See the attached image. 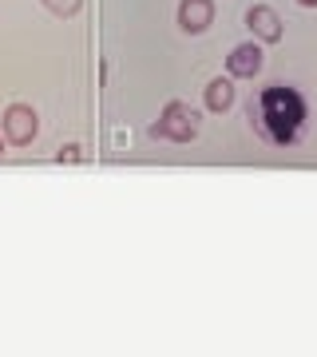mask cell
<instances>
[{"label": "cell", "mask_w": 317, "mask_h": 357, "mask_svg": "<svg viewBox=\"0 0 317 357\" xmlns=\"http://www.w3.org/2000/svg\"><path fill=\"white\" fill-rule=\"evenodd\" d=\"M4 143H8V139H4V131H0V155H4Z\"/></svg>", "instance_id": "obj_11"}, {"label": "cell", "mask_w": 317, "mask_h": 357, "mask_svg": "<svg viewBox=\"0 0 317 357\" xmlns=\"http://www.w3.org/2000/svg\"><path fill=\"white\" fill-rule=\"evenodd\" d=\"M215 24V0H178V28L187 36H203Z\"/></svg>", "instance_id": "obj_5"}, {"label": "cell", "mask_w": 317, "mask_h": 357, "mask_svg": "<svg viewBox=\"0 0 317 357\" xmlns=\"http://www.w3.org/2000/svg\"><path fill=\"white\" fill-rule=\"evenodd\" d=\"M262 64H266L262 44H258V40H246V44H238V48H230V56H226V76H230V79H254L258 72H262Z\"/></svg>", "instance_id": "obj_4"}, {"label": "cell", "mask_w": 317, "mask_h": 357, "mask_svg": "<svg viewBox=\"0 0 317 357\" xmlns=\"http://www.w3.org/2000/svg\"><path fill=\"white\" fill-rule=\"evenodd\" d=\"M246 28H250L262 44H278L281 40V20L270 4H254L250 13H246Z\"/></svg>", "instance_id": "obj_6"}, {"label": "cell", "mask_w": 317, "mask_h": 357, "mask_svg": "<svg viewBox=\"0 0 317 357\" xmlns=\"http://www.w3.org/2000/svg\"><path fill=\"white\" fill-rule=\"evenodd\" d=\"M246 119L258 139L274 143V147H293L305 135V119H309V103L297 88L286 84H270L258 91V100H250Z\"/></svg>", "instance_id": "obj_1"}, {"label": "cell", "mask_w": 317, "mask_h": 357, "mask_svg": "<svg viewBox=\"0 0 317 357\" xmlns=\"http://www.w3.org/2000/svg\"><path fill=\"white\" fill-rule=\"evenodd\" d=\"M79 143H68V147H60V151H56V159H60V163H79Z\"/></svg>", "instance_id": "obj_9"}, {"label": "cell", "mask_w": 317, "mask_h": 357, "mask_svg": "<svg viewBox=\"0 0 317 357\" xmlns=\"http://www.w3.org/2000/svg\"><path fill=\"white\" fill-rule=\"evenodd\" d=\"M206 112H215V115H222V112H230V107H234V96H238V91H234V79L230 76H218V79H210V84H206Z\"/></svg>", "instance_id": "obj_7"}, {"label": "cell", "mask_w": 317, "mask_h": 357, "mask_svg": "<svg viewBox=\"0 0 317 357\" xmlns=\"http://www.w3.org/2000/svg\"><path fill=\"white\" fill-rule=\"evenodd\" d=\"M0 131H4V139L13 143V147H28L40 135V115L28 103H13L4 112V119H0Z\"/></svg>", "instance_id": "obj_3"}, {"label": "cell", "mask_w": 317, "mask_h": 357, "mask_svg": "<svg viewBox=\"0 0 317 357\" xmlns=\"http://www.w3.org/2000/svg\"><path fill=\"white\" fill-rule=\"evenodd\" d=\"M297 4H302V8H317V0H297Z\"/></svg>", "instance_id": "obj_10"}, {"label": "cell", "mask_w": 317, "mask_h": 357, "mask_svg": "<svg viewBox=\"0 0 317 357\" xmlns=\"http://www.w3.org/2000/svg\"><path fill=\"white\" fill-rule=\"evenodd\" d=\"M199 128H203V115L194 112L190 103L171 100L159 115V123L151 128V139H171V143H194L199 139Z\"/></svg>", "instance_id": "obj_2"}, {"label": "cell", "mask_w": 317, "mask_h": 357, "mask_svg": "<svg viewBox=\"0 0 317 357\" xmlns=\"http://www.w3.org/2000/svg\"><path fill=\"white\" fill-rule=\"evenodd\" d=\"M44 8H48L52 16H60V20H68V16H76L79 8H84V0H44Z\"/></svg>", "instance_id": "obj_8"}]
</instances>
